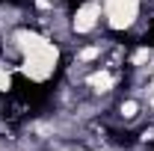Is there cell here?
I'll return each instance as SVG.
<instances>
[{
  "mask_svg": "<svg viewBox=\"0 0 154 151\" xmlns=\"http://www.w3.org/2000/svg\"><path fill=\"white\" fill-rule=\"evenodd\" d=\"M9 89H12V74L6 65H0V92H9Z\"/></svg>",
  "mask_w": 154,
  "mask_h": 151,
  "instance_id": "obj_5",
  "label": "cell"
},
{
  "mask_svg": "<svg viewBox=\"0 0 154 151\" xmlns=\"http://www.w3.org/2000/svg\"><path fill=\"white\" fill-rule=\"evenodd\" d=\"M89 86H92L95 92H110V89H113V74H110L107 68H101V71H95V74L89 77Z\"/></svg>",
  "mask_w": 154,
  "mask_h": 151,
  "instance_id": "obj_4",
  "label": "cell"
},
{
  "mask_svg": "<svg viewBox=\"0 0 154 151\" xmlns=\"http://www.w3.org/2000/svg\"><path fill=\"white\" fill-rule=\"evenodd\" d=\"M104 18L113 30H128L139 18V0H104Z\"/></svg>",
  "mask_w": 154,
  "mask_h": 151,
  "instance_id": "obj_2",
  "label": "cell"
},
{
  "mask_svg": "<svg viewBox=\"0 0 154 151\" xmlns=\"http://www.w3.org/2000/svg\"><path fill=\"white\" fill-rule=\"evenodd\" d=\"M98 21H101V6L95 0H86L83 6H77L71 27H74V33H92L98 27Z\"/></svg>",
  "mask_w": 154,
  "mask_h": 151,
  "instance_id": "obj_3",
  "label": "cell"
},
{
  "mask_svg": "<svg viewBox=\"0 0 154 151\" xmlns=\"http://www.w3.org/2000/svg\"><path fill=\"white\" fill-rule=\"evenodd\" d=\"M57 62H59L57 45L45 39L42 45H36L33 51H27V54H24V65H21V71L30 77V80L42 83V80H48V77L57 71Z\"/></svg>",
  "mask_w": 154,
  "mask_h": 151,
  "instance_id": "obj_1",
  "label": "cell"
},
{
  "mask_svg": "<svg viewBox=\"0 0 154 151\" xmlns=\"http://www.w3.org/2000/svg\"><path fill=\"white\" fill-rule=\"evenodd\" d=\"M136 113H139V104H136V101H125V104H122V116H125V119H134Z\"/></svg>",
  "mask_w": 154,
  "mask_h": 151,
  "instance_id": "obj_6",
  "label": "cell"
}]
</instances>
